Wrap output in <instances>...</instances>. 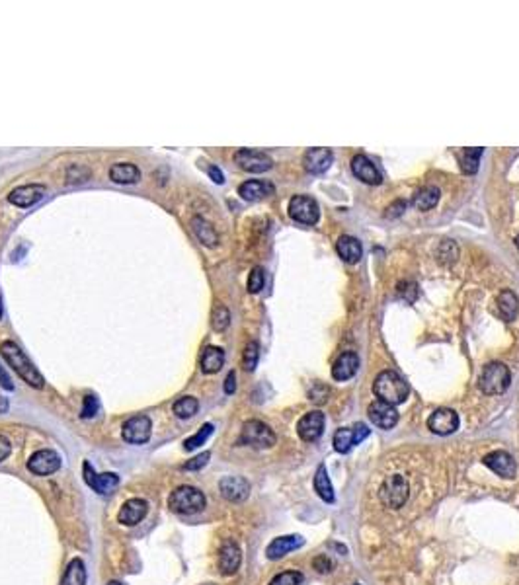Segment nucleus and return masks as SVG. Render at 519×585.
Here are the masks:
<instances>
[{
    "label": "nucleus",
    "mask_w": 519,
    "mask_h": 585,
    "mask_svg": "<svg viewBox=\"0 0 519 585\" xmlns=\"http://www.w3.org/2000/svg\"><path fill=\"white\" fill-rule=\"evenodd\" d=\"M219 490H221V496L233 503H240L250 496L248 480L242 476H225L219 482Z\"/></svg>",
    "instance_id": "dca6fc26"
},
{
    "label": "nucleus",
    "mask_w": 519,
    "mask_h": 585,
    "mask_svg": "<svg viewBox=\"0 0 519 585\" xmlns=\"http://www.w3.org/2000/svg\"><path fill=\"white\" fill-rule=\"evenodd\" d=\"M109 178L116 184H137L141 180V170L131 162H116L109 168Z\"/></svg>",
    "instance_id": "bb28decb"
},
{
    "label": "nucleus",
    "mask_w": 519,
    "mask_h": 585,
    "mask_svg": "<svg viewBox=\"0 0 519 585\" xmlns=\"http://www.w3.org/2000/svg\"><path fill=\"white\" fill-rule=\"evenodd\" d=\"M428 427L435 435H451L459 429V416L451 408H439L430 416Z\"/></svg>",
    "instance_id": "2eb2a0df"
},
{
    "label": "nucleus",
    "mask_w": 519,
    "mask_h": 585,
    "mask_svg": "<svg viewBox=\"0 0 519 585\" xmlns=\"http://www.w3.org/2000/svg\"><path fill=\"white\" fill-rule=\"evenodd\" d=\"M147 511H149V503H147L145 499L141 498L127 499V501L121 505V510H119L118 519L121 525L133 527V525H137V523H141V521L145 519Z\"/></svg>",
    "instance_id": "aec40b11"
},
{
    "label": "nucleus",
    "mask_w": 519,
    "mask_h": 585,
    "mask_svg": "<svg viewBox=\"0 0 519 585\" xmlns=\"http://www.w3.org/2000/svg\"><path fill=\"white\" fill-rule=\"evenodd\" d=\"M325 414L318 412V410H313V412L304 414L303 418L299 420L297 423V434L299 437L307 441V443H313L316 439H320V435L325 434Z\"/></svg>",
    "instance_id": "f8f14e48"
},
{
    "label": "nucleus",
    "mask_w": 519,
    "mask_h": 585,
    "mask_svg": "<svg viewBox=\"0 0 519 585\" xmlns=\"http://www.w3.org/2000/svg\"><path fill=\"white\" fill-rule=\"evenodd\" d=\"M509 382H511V373L504 363H488L480 379H478V387L484 394L496 396V394H504L508 390Z\"/></svg>",
    "instance_id": "39448f33"
},
{
    "label": "nucleus",
    "mask_w": 519,
    "mask_h": 585,
    "mask_svg": "<svg viewBox=\"0 0 519 585\" xmlns=\"http://www.w3.org/2000/svg\"><path fill=\"white\" fill-rule=\"evenodd\" d=\"M373 392H375V396H377L379 400L389 402L392 406H397V404H402L408 398L410 387H408V382L402 379L399 373L383 371V373H379L377 379L373 382Z\"/></svg>",
    "instance_id": "7ed1b4c3"
},
{
    "label": "nucleus",
    "mask_w": 519,
    "mask_h": 585,
    "mask_svg": "<svg viewBox=\"0 0 519 585\" xmlns=\"http://www.w3.org/2000/svg\"><path fill=\"white\" fill-rule=\"evenodd\" d=\"M0 318H2V299H0Z\"/></svg>",
    "instance_id": "5fc2aeb1"
},
{
    "label": "nucleus",
    "mask_w": 519,
    "mask_h": 585,
    "mask_svg": "<svg viewBox=\"0 0 519 585\" xmlns=\"http://www.w3.org/2000/svg\"><path fill=\"white\" fill-rule=\"evenodd\" d=\"M500 315L504 316L506 322H513L519 315V299L513 291H502L496 299Z\"/></svg>",
    "instance_id": "7c9ffc66"
},
{
    "label": "nucleus",
    "mask_w": 519,
    "mask_h": 585,
    "mask_svg": "<svg viewBox=\"0 0 519 585\" xmlns=\"http://www.w3.org/2000/svg\"><path fill=\"white\" fill-rule=\"evenodd\" d=\"M240 562H242V552H240L237 542H225V544L221 546V550H219V570H221V574H237V570L240 568Z\"/></svg>",
    "instance_id": "412c9836"
},
{
    "label": "nucleus",
    "mask_w": 519,
    "mask_h": 585,
    "mask_svg": "<svg viewBox=\"0 0 519 585\" xmlns=\"http://www.w3.org/2000/svg\"><path fill=\"white\" fill-rule=\"evenodd\" d=\"M258 359H260L258 342H248L246 347H244V355H242V367H244V371L252 373V371L256 369V365H258Z\"/></svg>",
    "instance_id": "e433bc0d"
},
{
    "label": "nucleus",
    "mask_w": 519,
    "mask_h": 585,
    "mask_svg": "<svg viewBox=\"0 0 519 585\" xmlns=\"http://www.w3.org/2000/svg\"><path fill=\"white\" fill-rule=\"evenodd\" d=\"M371 429L365 423H356L352 427H340L334 434V449L338 453H349L357 443H361L365 437H369Z\"/></svg>",
    "instance_id": "6e6552de"
},
{
    "label": "nucleus",
    "mask_w": 519,
    "mask_h": 585,
    "mask_svg": "<svg viewBox=\"0 0 519 585\" xmlns=\"http://www.w3.org/2000/svg\"><path fill=\"white\" fill-rule=\"evenodd\" d=\"M61 468V456L51 449H42L35 451L30 461H28V470L37 474V476H49Z\"/></svg>",
    "instance_id": "9b49d317"
},
{
    "label": "nucleus",
    "mask_w": 519,
    "mask_h": 585,
    "mask_svg": "<svg viewBox=\"0 0 519 585\" xmlns=\"http://www.w3.org/2000/svg\"><path fill=\"white\" fill-rule=\"evenodd\" d=\"M352 172L357 180H361L363 184L379 185L383 182V176L377 170V166L369 160L365 154H356L352 158Z\"/></svg>",
    "instance_id": "a211bd4d"
},
{
    "label": "nucleus",
    "mask_w": 519,
    "mask_h": 585,
    "mask_svg": "<svg viewBox=\"0 0 519 585\" xmlns=\"http://www.w3.org/2000/svg\"><path fill=\"white\" fill-rule=\"evenodd\" d=\"M406 207H408V203H406V201H397V203H392V205L387 207V217H389V219L401 217L402 213L406 211Z\"/></svg>",
    "instance_id": "de8ad7c7"
},
{
    "label": "nucleus",
    "mask_w": 519,
    "mask_h": 585,
    "mask_svg": "<svg viewBox=\"0 0 519 585\" xmlns=\"http://www.w3.org/2000/svg\"><path fill=\"white\" fill-rule=\"evenodd\" d=\"M334 160L330 149H309L303 156V166L307 172L325 174Z\"/></svg>",
    "instance_id": "5701e85b"
},
{
    "label": "nucleus",
    "mask_w": 519,
    "mask_h": 585,
    "mask_svg": "<svg viewBox=\"0 0 519 585\" xmlns=\"http://www.w3.org/2000/svg\"><path fill=\"white\" fill-rule=\"evenodd\" d=\"M314 492L316 496L326 501V503H334V488H332V482H330V476H328V470H326V465H320L316 468V474H314Z\"/></svg>",
    "instance_id": "c756f323"
},
{
    "label": "nucleus",
    "mask_w": 519,
    "mask_h": 585,
    "mask_svg": "<svg viewBox=\"0 0 519 585\" xmlns=\"http://www.w3.org/2000/svg\"><path fill=\"white\" fill-rule=\"evenodd\" d=\"M45 192H47V189H45V185L42 184L20 185V187L12 189L10 195H8V201L16 207H32L44 197Z\"/></svg>",
    "instance_id": "6ab92c4d"
},
{
    "label": "nucleus",
    "mask_w": 519,
    "mask_h": 585,
    "mask_svg": "<svg viewBox=\"0 0 519 585\" xmlns=\"http://www.w3.org/2000/svg\"><path fill=\"white\" fill-rule=\"evenodd\" d=\"M207 174H209V178H211L215 184H225V176H223V172H221L217 166H213V164L207 166Z\"/></svg>",
    "instance_id": "8fccbe9b"
},
{
    "label": "nucleus",
    "mask_w": 519,
    "mask_h": 585,
    "mask_svg": "<svg viewBox=\"0 0 519 585\" xmlns=\"http://www.w3.org/2000/svg\"><path fill=\"white\" fill-rule=\"evenodd\" d=\"M86 584V568L80 558H75L66 566L65 575L61 579V585H84Z\"/></svg>",
    "instance_id": "473e14b6"
},
{
    "label": "nucleus",
    "mask_w": 519,
    "mask_h": 585,
    "mask_svg": "<svg viewBox=\"0 0 519 585\" xmlns=\"http://www.w3.org/2000/svg\"><path fill=\"white\" fill-rule=\"evenodd\" d=\"M303 582L301 572H282L270 582V585H299Z\"/></svg>",
    "instance_id": "37998d69"
},
{
    "label": "nucleus",
    "mask_w": 519,
    "mask_h": 585,
    "mask_svg": "<svg viewBox=\"0 0 519 585\" xmlns=\"http://www.w3.org/2000/svg\"><path fill=\"white\" fill-rule=\"evenodd\" d=\"M264 285H266V271H264V268L256 266L254 270L250 271L248 291L250 292H260L262 289H264Z\"/></svg>",
    "instance_id": "79ce46f5"
},
{
    "label": "nucleus",
    "mask_w": 519,
    "mask_h": 585,
    "mask_svg": "<svg viewBox=\"0 0 519 585\" xmlns=\"http://www.w3.org/2000/svg\"><path fill=\"white\" fill-rule=\"evenodd\" d=\"M90 178V170L80 166V164H73L66 170V184H84Z\"/></svg>",
    "instance_id": "ea45409f"
},
{
    "label": "nucleus",
    "mask_w": 519,
    "mask_h": 585,
    "mask_svg": "<svg viewBox=\"0 0 519 585\" xmlns=\"http://www.w3.org/2000/svg\"><path fill=\"white\" fill-rule=\"evenodd\" d=\"M367 416L369 420L375 423L377 427H381V429H390V427H394L397 422H399V412H397V408H394L392 404H389V402H383L379 400V398L369 404Z\"/></svg>",
    "instance_id": "ddd939ff"
},
{
    "label": "nucleus",
    "mask_w": 519,
    "mask_h": 585,
    "mask_svg": "<svg viewBox=\"0 0 519 585\" xmlns=\"http://www.w3.org/2000/svg\"><path fill=\"white\" fill-rule=\"evenodd\" d=\"M0 387L4 390H8V392H12L14 390V384H12L10 377H8V373L4 371V369L0 367Z\"/></svg>",
    "instance_id": "603ef678"
},
{
    "label": "nucleus",
    "mask_w": 519,
    "mask_h": 585,
    "mask_svg": "<svg viewBox=\"0 0 519 585\" xmlns=\"http://www.w3.org/2000/svg\"><path fill=\"white\" fill-rule=\"evenodd\" d=\"M273 192H275L273 184L266 180H248L238 187V195L246 201H260L268 195H273Z\"/></svg>",
    "instance_id": "393cba45"
},
{
    "label": "nucleus",
    "mask_w": 519,
    "mask_h": 585,
    "mask_svg": "<svg viewBox=\"0 0 519 585\" xmlns=\"http://www.w3.org/2000/svg\"><path fill=\"white\" fill-rule=\"evenodd\" d=\"M482 147L478 149H465V151L459 152V166H461V172L463 174H476L478 170V162H480V156H482Z\"/></svg>",
    "instance_id": "72a5a7b5"
},
{
    "label": "nucleus",
    "mask_w": 519,
    "mask_h": 585,
    "mask_svg": "<svg viewBox=\"0 0 519 585\" xmlns=\"http://www.w3.org/2000/svg\"><path fill=\"white\" fill-rule=\"evenodd\" d=\"M439 197H441V192L435 185H426L420 192H416L414 199H412V205L420 209V211H430L437 205Z\"/></svg>",
    "instance_id": "2f4dec72"
},
{
    "label": "nucleus",
    "mask_w": 519,
    "mask_h": 585,
    "mask_svg": "<svg viewBox=\"0 0 519 585\" xmlns=\"http://www.w3.org/2000/svg\"><path fill=\"white\" fill-rule=\"evenodd\" d=\"M484 465L490 470H494L498 476L508 478V480L516 478V474H518V465H516L513 456L506 453V451H492V453H488L484 456Z\"/></svg>",
    "instance_id": "f3484780"
},
{
    "label": "nucleus",
    "mask_w": 519,
    "mask_h": 585,
    "mask_svg": "<svg viewBox=\"0 0 519 585\" xmlns=\"http://www.w3.org/2000/svg\"><path fill=\"white\" fill-rule=\"evenodd\" d=\"M313 568L318 572V574H330L334 570V562L328 558V556H316L313 560Z\"/></svg>",
    "instance_id": "a18cd8bd"
},
{
    "label": "nucleus",
    "mask_w": 519,
    "mask_h": 585,
    "mask_svg": "<svg viewBox=\"0 0 519 585\" xmlns=\"http://www.w3.org/2000/svg\"><path fill=\"white\" fill-rule=\"evenodd\" d=\"M82 476H84V482H86L88 486L92 488L94 492H98V494H109L119 484L118 474H113V472L98 474L96 470H94V466L90 465V463H84V466H82Z\"/></svg>",
    "instance_id": "4468645a"
},
{
    "label": "nucleus",
    "mask_w": 519,
    "mask_h": 585,
    "mask_svg": "<svg viewBox=\"0 0 519 585\" xmlns=\"http://www.w3.org/2000/svg\"><path fill=\"white\" fill-rule=\"evenodd\" d=\"M12 453V443L4 437V435H0V463L2 461H6L8 456H10Z\"/></svg>",
    "instance_id": "09e8293b"
},
{
    "label": "nucleus",
    "mask_w": 519,
    "mask_h": 585,
    "mask_svg": "<svg viewBox=\"0 0 519 585\" xmlns=\"http://www.w3.org/2000/svg\"><path fill=\"white\" fill-rule=\"evenodd\" d=\"M336 252H338V256L344 261H347V263H357L359 258L363 256L361 242L357 239H354V236H347V234L338 239V242H336Z\"/></svg>",
    "instance_id": "a878e982"
},
{
    "label": "nucleus",
    "mask_w": 519,
    "mask_h": 585,
    "mask_svg": "<svg viewBox=\"0 0 519 585\" xmlns=\"http://www.w3.org/2000/svg\"><path fill=\"white\" fill-rule=\"evenodd\" d=\"M354 585H359V584H354Z\"/></svg>",
    "instance_id": "4d7b16f0"
},
{
    "label": "nucleus",
    "mask_w": 519,
    "mask_h": 585,
    "mask_svg": "<svg viewBox=\"0 0 519 585\" xmlns=\"http://www.w3.org/2000/svg\"><path fill=\"white\" fill-rule=\"evenodd\" d=\"M108 585H121V584H119V582H109Z\"/></svg>",
    "instance_id": "6e6d98bb"
},
{
    "label": "nucleus",
    "mask_w": 519,
    "mask_h": 585,
    "mask_svg": "<svg viewBox=\"0 0 519 585\" xmlns=\"http://www.w3.org/2000/svg\"><path fill=\"white\" fill-rule=\"evenodd\" d=\"M190 227H192V232L195 234V239L199 240L201 244H206L209 248H215L219 244V236H217V230L213 228L211 223H207L203 217H194L190 221Z\"/></svg>",
    "instance_id": "cd10ccee"
},
{
    "label": "nucleus",
    "mask_w": 519,
    "mask_h": 585,
    "mask_svg": "<svg viewBox=\"0 0 519 585\" xmlns=\"http://www.w3.org/2000/svg\"><path fill=\"white\" fill-rule=\"evenodd\" d=\"M172 410L178 418L188 420V418H192V416L197 414V410H199V402L195 400L194 396H182L180 400L174 402Z\"/></svg>",
    "instance_id": "f704fd0d"
},
{
    "label": "nucleus",
    "mask_w": 519,
    "mask_h": 585,
    "mask_svg": "<svg viewBox=\"0 0 519 585\" xmlns=\"http://www.w3.org/2000/svg\"><path fill=\"white\" fill-rule=\"evenodd\" d=\"M168 508L178 515H194L206 508V496L194 486H180L170 494Z\"/></svg>",
    "instance_id": "20e7f679"
},
{
    "label": "nucleus",
    "mask_w": 519,
    "mask_h": 585,
    "mask_svg": "<svg viewBox=\"0 0 519 585\" xmlns=\"http://www.w3.org/2000/svg\"><path fill=\"white\" fill-rule=\"evenodd\" d=\"M209 458H211V453L206 451V453H201V455L194 456L192 461H188L184 465V468L185 470H201V468L209 463Z\"/></svg>",
    "instance_id": "49530a36"
},
{
    "label": "nucleus",
    "mask_w": 519,
    "mask_h": 585,
    "mask_svg": "<svg viewBox=\"0 0 519 585\" xmlns=\"http://www.w3.org/2000/svg\"><path fill=\"white\" fill-rule=\"evenodd\" d=\"M459 258V248L455 246L451 240H444L439 246H437V260L441 263H449V261H455Z\"/></svg>",
    "instance_id": "58836bf2"
},
{
    "label": "nucleus",
    "mask_w": 519,
    "mask_h": 585,
    "mask_svg": "<svg viewBox=\"0 0 519 585\" xmlns=\"http://www.w3.org/2000/svg\"><path fill=\"white\" fill-rule=\"evenodd\" d=\"M98 410H100V404H98L96 396H94V394H88V396H84V404H82L80 418H84V420H88V418H94V416L98 414Z\"/></svg>",
    "instance_id": "c03bdc74"
},
{
    "label": "nucleus",
    "mask_w": 519,
    "mask_h": 585,
    "mask_svg": "<svg viewBox=\"0 0 519 585\" xmlns=\"http://www.w3.org/2000/svg\"><path fill=\"white\" fill-rule=\"evenodd\" d=\"M152 434V423L147 416H133L131 420L123 423L121 435L127 443L133 445H143L151 439Z\"/></svg>",
    "instance_id": "9d476101"
},
{
    "label": "nucleus",
    "mask_w": 519,
    "mask_h": 585,
    "mask_svg": "<svg viewBox=\"0 0 519 585\" xmlns=\"http://www.w3.org/2000/svg\"><path fill=\"white\" fill-rule=\"evenodd\" d=\"M230 324V313H228L227 306L223 304H217L213 308V315H211V326L215 332H225Z\"/></svg>",
    "instance_id": "c9c22d12"
},
{
    "label": "nucleus",
    "mask_w": 519,
    "mask_h": 585,
    "mask_svg": "<svg viewBox=\"0 0 519 585\" xmlns=\"http://www.w3.org/2000/svg\"><path fill=\"white\" fill-rule=\"evenodd\" d=\"M199 365H201V371L207 373V375H213L217 371H221V367L225 365V351L221 347L215 346H207L201 353V359H199Z\"/></svg>",
    "instance_id": "c85d7f7f"
},
{
    "label": "nucleus",
    "mask_w": 519,
    "mask_h": 585,
    "mask_svg": "<svg viewBox=\"0 0 519 585\" xmlns=\"http://www.w3.org/2000/svg\"><path fill=\"white\" fill-rule=\"evenodd\" d=\"M397 297L404 299L406 303H414L418 299V285L414 281H401L397 285Z\"/></svg>",
    "instance_id": "a19ab883"
},
{
    "label": "nucleus",
    "mask_w": 519,
    "mask_h": 585,
    "mask_svg": "<svg viewBox=\"0 0 519 585\" xmlns=\"http://www.w3.org/2000/svg\"><path fill=\"white\" fill-rule=\"evenodd\" d=\"M304 544L303 537L299 535H287V537H277L270 542V546L266 548V556L270 560H280L285 554L293 552L297 548H301Z\"/></svg>",
    "instance_id": "4be33fe9"
},
{
    "label": "nucleus",
    "mask_w": 519,
    "mask_h": 585,
    "mask_svg": "<svg viewBox=\"0 0 519 585\" xmlns=\"http://www.w3.org/2000/svg\"><path fill=\"white\" fill-rule=\"evenodd\" d=\"M359 369V358L354 351H346L340 358L336 359L332 365V379L334 380H347L352 379Z\"/></svg>",
    "instance_id": "b1692460"
},
{
    "label": "nucleus",
    "mask_w": 519,
    "mask_h": 585,
    "mask_svg": "<svg viewBox=\"0 0 519 585\" xmlns=\"http://www.w3.org/2000/svg\"><path fill=\"white\" fill-rule=\"evenodd\" d=\"M235 390H237V373L230 371L227 375V379H225V392L227 394H235Z\"/></svg>",
    "instance_id": "3c124183"
},
{
    "label": "nucleus",
    "mask_w": 519,
    "mask_h": 585,
    "mask_svg": "<svg viewBox=\"0 0 519 585\" xmlns=\"http://www.w3.org/2000/svg\"><path fill=\"white\" fill-rule=\"evenodd\" d=\"M289 217L295 221V223H301V225H316L318 219H320V211H318V205L314 201L313 197L309 195H295L291 197L289 201Z\"/></svg>",
    "instance_id": "0eeeda50"
},
{
    "label": "nucleus",
    "mask_w": 519,
    "mask_h": 585,
    "mask_svg": "<svg viewBox=\"0 0 519 585\" xmlns=\"http://www.w3.org/2000/svg\"><path fill=\"white\" fill-rule=\"evenodd\" d=\"M410 480L404 474H389L379 486V501L390 511L401 510L410 499Z\"/></svg>",
    "instance_id": "f03ea898"
},
{
    "label": "nucleus",
    "mask_w": 519,
    "mask_h": 585,
    "mask_svg": "<svg viewBox=\"0 0 519 585\" xmlns=\"http://www.w3.org/2000/svg\"><path fill=\"white\" fill-rule=\"evenodd\" d=\"M275 441L277 437L273 434V429L260 420H248L244 423L240 431V439H238L240 445H248L254 449H270L275 445Z\"/></svg>",
    "instance_id": "423d86ee"
},
{
    "label": "nucleus",
    "mask_w": 519,
    "mask_h": 585,
    "mask_svg": "<svg viewBox=\"0 0 519 585\" xmlns=\"http://www.w3.org/2000/svg\"><path fill=\"white\" fill-rule=\"evenodd\" d=\"M211 434H213V425H211V423H206V425H201V429H199L197 434L185 439L184 449H185V451H194V449H197L199 445L206 443Z\"/></svg>",
    "instance_id": "4c0bfd02"
},
{
    "label": "nucleus",
    "mask_w": 519,
    "mask_h": 585,
    "mask_svg": "<svg viewBox=\"0 0 519 585\" xmlns=\"http://www.w3.org/2000/svg\"><path fill=\"white\" fill-rule=\"evenodd\" d=\"M0 353H2V358L6 359V363L14 369V373H18L30 387H33V389H44V375L35 369V365L28 359V355H26L14 342H10V340H8V342H2Z\"/></svg>",
    "instance_id": "f257e3e1"
},
{
    "label": "nucleus",
    "mask_w": 519,
    "mask_h": 585,
    "mask_svg": "<svg viewBox=\"0 0 519 585\" xmlns=\"http://www.w3.org/2000/svg\"><path fill=\"white\" fill-rule=\"evenodd\" d=\"M516 246H518V250H519V234L516 236Z\"/></svg>",
    "instance_id": "864d4df0"
},
{
    "label": "nucleus",
    "mask_w": 519,
    "mask_h": 585,
    "mask_svg": "<svg viewBox=\"0 0 519 585\" xmlns=\"http://www.w3.org/2000/svg\"><path fill=\"white\" fill-rule=\"evenodd\" d=\"M235 162H237L242 170L252 174L268 172L271 166H273V160H271L266 152L254 151V149H240V151H237V154H235Z\"/></svg>",
    "instance_id": "1a4fd4ad"
}]
</instances>
